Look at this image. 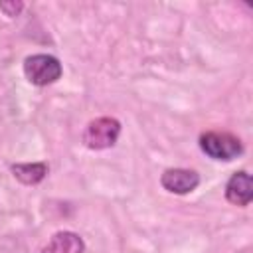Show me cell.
<instances>
[{"label": "cell", "mask_w": 253, "mask_h": 253, "mask_svg": "<svg viewBox=\"0 0 253 253\" xmlns=\"http://www.w3.org/2000/svg\"><path fill=\"white\" fill-rule=\"evenodd\" d=\"M119 134H121V123L111 117H101L87 125L83 132V142L93 150H103L113 146Z\"/></svg>", "instance_id": "1"}, {"label": "cell", "mask_w": 253, "mask_h": 253, "mask_svg": "<svg viewBox=\"0 0 253 253\" xmlns=\"http://www.w3.org/2000/svg\"><path fill=\"white\" fill-rule=\"evenodd\" d=\"M24 73L34 85H49L61 77V63L53 55H30L24 61Z\"/></svg>", "instance_id": "2"}, {"label": "cell", "mask_w": 253, "mask_h": 253, "mask_svg": "<svg viewBox=\"0 0 253 253\" xmlns=\"http://www.w3.org/2000/svg\"><path fill=\"white\" fill-rule=\"evenodd\" d=\"M200 148L215 160H233L241 154V142L229 132H204L200 136Z\"/></svg>", "instance_id": "3"}, {"label": "cell", "mask_w": 253, "mask_h": 253, "mask_svg": "<svg viewBox=\"0 0 253 253\" xmlns=\"http://www.w3.org/2000/svg\"><path fill=\"white\" fill-rule=\"evenodd\" d=\"M162 186L172 192V194H188L196 190L200 184V176L194 170H184V168H172L162 174Z\"/></svg>", "instance_id": "4"}, {"label": "cell", "mask_w": 253, "mask_h": 253, "mask_svg": "<svg viewBox=\"0 0 253 253\" xmlns=\"http://www.w3.org/2000/svg\"><path fill=\"white\" fill-rule=\"evenodd\" d=\"M225 198L235 204V206H247L253 198V186H251V176L247 172H235L227 186H225Z\"/></svg>", "instance_id": "5"}, {"label": "cell", "mask_w": 253, "mask_h": 253, "mask_svg": "<svg viewBox=\"0 0 253 253\" xmlns=\"http://www.w3.org/2000/svg\"><path fill=\"white\" fill-rule=\"evenodd\" d=\"M83 239L73 231H59L55 233L42 253H83Z\"/></svg>", "instance_id": "6"}, {"label": "cell", "mask_w": 253, "mask_h": 253, "mask_svg": "<svg viewBox=\"0 0 253 253\" xmlns=\"http://www.w3.org/2000/svg\"><path fill=\"white\" fill-rule=\"evenodd\" d=\"M14 176L24 184H38L45 178L47 166L43 162H32V164H14L12 166Z\"/></svg>", "instance_id": "7"}, {"label": "cell", "mask_w": 253, "mask_h": 253, "mask_svg": "<svg viewBox=\"0 0 253 253\" xmlns=\"http://www.w3.org/2000/svg\"><path fill=\"white\" fill-rule=\"evenodd\" d=\"M0 8H2V10H6V14H8V16H16V14L20 12L22 4H0Z\"/></svg>", "instance_id": "8"}]
</instances>
